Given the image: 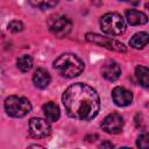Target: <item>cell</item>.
<instances>
[{
  "label": "cell",
  "instance_id": "obj_6",
  "mask_svg": "<svg viewBox=\"0 0 149 149\" xmlns=\"http://www.w3.org/2000/svg\"><path fill=\"white\" fill-rule=\"evenodd\" d=\"M49 30L57 37L66 36L72 29V22L64 15H54L48 20Z\"/></svg>",
  "mask_w": 149,
  "mask_h": 149
},
{
  "label": "cell",
  "instance_id": "obj_11",
  "mask_svg": "<svg viewBox=\"0 0 149 149\" xmlns=\"http://www.w3.org/2000/svg\"><path fill=\"white\" fill-rule=\"evenodd\" d=\"M50 80L51 77L49 72L43 68H38L33 74V83L37 88H45L50 84Z\"/></svg>",
  "mask_w": 149,
  "mask_h": 149
},
{
  "label": "cell",
  "instance_id": "obj_12",
  "mask_svg": "<svg viewBox=\"0 0 149 149\" xmlns=\"http://www.w3.org/2000/svg\"><path fill=\"white\" fill-rule=\"evenodd\" d=\"M126 20L130 26H140L144 24L148 21V16L140 10L135 9H129L126 12Z\"/></svg>",
  "mask_w": 149,
  "mask_h": 149
},
{
  "label": "cell",
  "instance_id": "obj_4",
  "mask_svg": "<svg viewBox=\"0 0 149 149\" xmlns=\"http://www.w3.org/2000/svg\"><path fill=\"white\" fill-rule=\"evenodd\" d=\"M5 111L9 116L23 118L31 111L30 101L24 97L10 95L5 100Z\"/></svg>",
  "mask_w": 149,
  "mask_h": 149
},
{
  "label": "cell",
  "instance_id": "obj_16",
  "mask_svg": "<svg viewBox=\"0 0 149 149\" xmlns=\"http://www.w3.org/2000/svg\"><path fill=\"white\" fill-rule=\"evenodd\" d=\"M135 74H136V78L139 80V83L144 87L147 88L149 86V80H148V74H149V71H148V68L143 66V65H140L136 68L135 70Z\"/></svg>",
  "mask_w": 149,
  "mask_h": 149
},
{
  "label": "cell",
  "instance_id": "obj_10",
  "mask_svg": "<svg viewBox=\"0 0 149 149\" xmlns=\"http://www.w3.org/2000/svg\"><path fill=\"white\" fill-rule=\"evenodd\" d=\"M101 74L108 81H115L121 74L120 65L114 61H107L101 66Z\"/></svg>",
  "mask_w": 149,
  "mask_h": 149
},
{
  "label": "cell",
  "instance_id": "obj_7",
  "mask_svg": "<svg viewBox=\"0 0 149 149\" xmlns=\"http://www.w3.org/2000/svg\"><path fill=\"white\" fill-rule=\"evenodd\" d=\"M29 132L31 136L36 139H44L50 135L51 127L47 120L42 118H33L29 121Z\"/></svg>",
  "mask_w": 149,
  "mask_h": 149
},
{
  "label": "cell",
  "instance_id": "obj_9",
  "mask_svg": "<svg viewBox=\"0 0 149 149\" xmlns=\"http://www.w3.org/2000/svg\"><path fill=\"white\" fill-rule=\"evenodd\" d=\"M112 99L115 102V105H118L120 107H125V106H128L132 104L133 93L125 87L116 86L112 91Z\"/></svg>",
  "mask_w": 149,
  "mask_h": 149
},
{
  "label": "cell",
  "instance_id": "obj_17",
  "mask_svg": "<svg viewBox=\"0 0 149 149\" xmlns=\"http://www.w3.org/2000/svg\"><path fill=\"white\" fill-rule=\"evenodd\" d=\"M28 2L33 7L41 8V9H47V8L55 7L58 3V0H28Z\"/></svg>",
  "mask_w": 149,
  "mask_h": 149
},
{
  "label": "cell",
  "instance_id": "obj_19",
  "mask_svg": "<svg viewBox=\"0 0 149 149\" xmlns=\"http://www.w3.org/2000/svg\"><path fill=\"white\" fill-rule=\"evenodd\" d=\"M148 140H149L148 135H147V134H142V135H140V136L137 137L136 146H137L139 148H147V147H148V142H149Z\"/></svg>",
  "mask_w": 149,
  "mask_h": 149
},
{
  "label": "cell",
  "instance_id": "obj_15",
  "mask_svg": "<svg viewBox=\"0 0 149 149\" xmlns=\"http://www.w3.org/2000/svg\"><path fill=\"white\" fill-rule=\"evenodd\" d=\"M17 69L22 72H28L33 68V58L29 55H22L16 61Z\"/></svg>",
  "mask_w": 149,
  "mask_h": 149
},
{
  "label": "cell",
  "instance_id": "obj_22",
  "mask_svg": "<svg viewBox=\"0 0 149 149\" xmlns=\"http://www.w3.org/2000/svg\"><path fill=\"white\" fill-rule=\"evenodd\" d=\"M121 1H129V0H121Z\"/></svg>",
  "mask_w": 149,
  "mask_h": 149
},
{
  "label": "cell",
  "instance_id": "obj_13",
  "mask_svg": "<svg viewBox=\"0 0 149 149\" xmlns=\"http://www.w3.org/2000/svg\"><path fill=\"white\" fill-rule=\"evenodd\" d=\"M42 109H43L44 116L47 118L48 121H51V122L57 121L59 119V116H61L59 107L55 102H52V101H49V102L44 104L43 107H42Z\"/></svg>",
  "mask_w": 149,
  "mask_h": 149
},
{
  "label": "cell",
  "instance_id": "obj_21",
  "mask_svg": "<svg viewBox=\"0 0 149 149\" xmlns=\"http://www.w3.org/2000/svg\"><path fill=\"white\" fill-rule=\"evenodd\" d=\"M29 147H35V148H43L42 146H38V144H31V146H29Z\"/></svg>",
  "mask_w": 149,
  "mask_h": 149
},
{
  "label": "cell",
  "instance_id": "obj_8",
  "mask_svg": "<svg viewBox=\"0 0 149 149\" xmlns=\"http://www.w3.org/2000/svg\"><path fill=\"white\" fill-rule=\"evenodd\" d=\"M101 127L108 134H119V133H121L122 127H123V119L118 113L108 114L104 119Z\"/></svg>",
  "mask_w": 149,
  "mask_h": 149
},
{
  "label": "cell",
  "instance_id": "obj_2",
  "mask_svg": "<svg viewBox=\"0 0 149 149\" xmlns=\"http://www.w3.org/2000/svg\"><path fill=\"white\" fill-rule=\"evenodd\" d=\"M54 68L65 78H74L84 70V62L76 55L66 52L58 56L54 62Z\"/></svg>",
  "mask_w": 149,
  "mask_h": 149
},
{
  "label": "cell",
  "instance_id": "obj_1",
  "mask_svg": "<svg viewBox=\"0 0 149 149\" xmlns=\"http://www.w3.org/2000/svg\"><path fill=\"white\" fill-rule=\"evenodd\" d=\"M62 102L70 118L81 121L94 119L100 109L99 94L93 87L84 83L70 85L63 93Z\"/></svg>",
  "mask_w": 149,
  "mask_h": 149
},
{
  "label": "cell",
  "instance_id": "obj_18",
  "mask_svg": "<svg viewBox=\"0 0 149 149\" xmlns=\"http://www.w3.org/2000/svg\"><path fill=\"white\" fill-rule=\"evenodd\" d=\"M8 29H9L12 33L22 31V30H23V23H22L21 21H17V20L10 21V22L8 23Z\"/></svg>",
  "mask_w": 149,
  "mask_h": 149
},
{
  "label": "cell",
  "instance_id": "obj_3",
  "mask_svg": "<svg viewBox=\"0 0 149 149\" xmlns=\"http://www.w3.org/2000/svg\"><path fill=\"white\" fill-rule=\"evenodd\" d=\"M100 28L104 33L113 36H118L125 33L126 30V22L125 19L115 12L106 13L100 19Z\"/></svg>",
  "mask_w": 149,
  "mask_h": 149
},
{
  "label": "cell",
  "instance_id": "obj_5",
  "mask_svg": "<svg viewBox=\"0 0 149 149\" xmlns=\"http://www.w3.org/2000/svg\"><path fill=\"white\" fill-rule=\"evenodd\" d=\"M86 41L100 47H104L108 50H113L116 52H126L127 48L123 43L112 38V37H106V36H101L99 34H93V33H87L86 34Z\"/></svg>",
  "mask_w": 149,
  "mask_h": 149
},
{
  "label": "cell",
  "instance_id": "obj_20",
  "mask_svg": "<svg viewBox=\"0 0 149 149\" xmlns=\"http://www.w3.org/2000/svg\"><path fill=\"white\" fill-rule=\"evenodd\" d=\"M99 147H100V148H105V147H107V148H113L114 146H113L111 142H104V143H101Z\"/></svg>",
  "mask_w": 149,
  "mask_h": 149
},
{
  "label": "cell",
  "instance_id": "obj_14",
  "mask_svg": "<svg viewBox=\"0 0 149 149\" xmlns=\"http://www.w3.org/2000/svg\"><path fill=\"white\" fill-rule=\"evenodd\" d=\"M148 34L146 31H140L136 33L129 41L130 47L135 48V49H142L143 47H146L148 44Z\"/></svg>",
  "mask_w": 149,
  "mask_h": 149
}]
</instances>
